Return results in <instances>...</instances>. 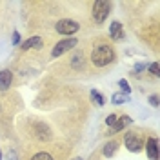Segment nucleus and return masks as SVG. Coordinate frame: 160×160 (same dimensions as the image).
Segmentation results:
<instances>
[{"instance_id":"5","label":"nucleus","mask_w":160,"mask_h":160,"mask_svg":"<svg viewBox=\"0 0 160 160\" xmlns=\"http://www.w3.org/2000/svg\"><path fill=\"white\" fill-rule=\"evenodd\" d=\"M80 40L77 38H62L58 42H55V46H53V49H51V58H60V57H64L66 53H69L71 49H75L77 46H78Z\"/></svg>"},{"instance_id":"13","label":"nucleus","mask_w":160,"mask_h":160,"mask_svg":"<svg viewBox=\"0 0 160 160\" xmlns=\"http://www.w3.org/2000/svg\"><path fill=\"white\" fill-rule=\"evenodd\" d=\"M126 100H128V97H126V95H120V93H115V95H113V98H111V102H113L115 106H118V104H124Z\"/></svg>"},{"instance_id":"18","label":"nucleus","mask_w":160,"mask_h":160,"mask_svg":"<svg viewBox=\"0 0 160 160\" xmlns=\"http://www.w3.org/2000/svg\"><path fill=\"white\" fill-rule=\"evenodd\" d=\"M18 44H20V35L15 31L13 33V46H18Z\"/></svg>"},{"instance_id":"12","label":"nucleus","mask_w":160,"mask_h":160,"mask_svg":"<svg viewBox=\"0 0 160 160\" xmlns=\"http://www.w3.org/2000/svg\"><path fill=\"white\" fill-rule=\"evenodd\" d=\"M89 95H91V98L95 100V104H97V106H104V104H106V98H104V95H100L97 89H91V91H89Z\"/></svg>"},{"instance_id":"14","label":"nucleus","mask_w":160,"mask_h":160,"mask_svg":"<svg viewBox=\"0 0 160 160\" xmlns=\"http://www.w3.org/2000/svg\"><path fill=\"white\" fill-rule=\"evenodd\" d=\"M118 86H120V89L124 91L126 95H129V93H131V88H129V84H128V80H126V78L118 80Z\"/></svg>"},{"instance_id":"15","label":"nucleus","mask_w":160,"mask_h":160,"mask_svg":"<svg viewBox=\"0 0 160 160\" xmlns=\"http://www.w3.org/2000/svg\"><path fill=\"white\" fill-rule=\"evenodd\" d=\"M118 118H120V115H118V113H111L109 117L106 118V126H109V128H111V126H113V124H115V122H117Z\"/></svg>"},{"instance_id":"20","label":"nucleus","mask_w":160,"mask_h":160,"mask_svg":"<svg viewBox=\"0 0 160 160\" xmlns=\"http://www.w3.org/2000/svg\"><path fill=\"white\" fill-rule=\"evenodd\" d=\"M0 160H2V151H0Z\"/></svg>"},{"instance_id":"4","label":"nucleus","mask_w":160,"mask_h":160,"mask_svg":"<svg viewBox=\"0 0 160 160\" xmlns=\"http://www.w3.org/2000/svg\"><path fill=\"white\" fill-rule=\"evenodd\" d=\"M144 142H146V137L137 129H131L129 133L124 135V144L133 153H140V151L144 149Z\"/></svg>"},{"instance_id":"8","label":"nucleus","mask_w":160,"mask_h":160,"mask_svg":"<svg viewBox=\"0 0 160 160\" xmlns=\"http://www.w3.org/2000/svg\"><path fill=\"white\" fill-rule=\"evenodd\" d=\"M120 142L118 138H113V140H109L108 144H104V148H102V155L106 157V158H111V157H115V153L118 151V148H120Z\"/></svg>"},{"instance_id":"19","label":"nucleus","mask_w":160,"mask_h":160,"mask_svg":"<svg viewBox=\"0 0 160 160\" xmlns=\"http://www.w3.org/2000/svg\"><path fill=\"white\" fill-rule=\"evenodd\" d=\"M146 68H148V64H137L135 66V73H140V71L146 69Z\"/></svg>"},{"instance_id":"3","label":"nucleus","mask_w":160,"mask_h":160,"mask_svg":"<svg viewBox=\"0 0 160 160\" xmlns=\"http://www.w3.org/2000/svg\"><path fill=\"white\" fill-rule=\"evenodd\" d=\"M111 8H113V4H111L109 0H97V2H91L89 17H91V20H93V24H97V26L104 24V22L108 20V17H109Z\"/></svg>"},{"instance_id":"16","label":"nucleus","mask_w":160,"mask_h":160,"mask_svg":"<svg viewBox=\"0 0 160 160\" xmlns=\"http://www.w3.org/2000/svg\"><path fill=\"white\" fill-rule=\"evenodd\" d=\"M149 73L151 75H155V77H158V73H160L158 71V62H153V64L149 66Z\"/></svg>"},{"instance_id":"9","label":"nucleus","mask_w":160,"mask_h":160,"mask_svg":"<svg viewBox=\"0 0 160 160\" xmlns=\"http://www.w3.org/2000/svg\"><path fill=\"white\" fill-rule=\"evenodd\" d=\"M109 38L115 40V42H118V40L124 38V28H122V24H120L118 20H115V22L111 24V28H109Z\"/></svg>"},{"instance_id":"10","label":"nucleus","mask_w":160,"mask_h":160,"mask_svg":"<svg viewBox=\"0 0 160 160\" xmlns=\"http://www.w3.org/2000/svg\"><path fill=\"white\" fill-rule=\"evenodd\" d=\"M13 84V73L11 69H2L0 71V89L2 91H8Z\"/></svg>"},{"instance_id":"6","label":"nucleus","mask_w":160,"mask_h":160,"mask_svg":"<svg viewBox=\"0 0 160 160\" xmlns=\"http://www.w3.org/2000/svg\"><path fill=\"white\" fill-rule=\"evenodd\" d=\"M144 148L148 153V158L149 160H158V140L157 137H148L144 142Z\"/></svg>"},{"instance_id":"1","label":"nucleus","mask_w":160,"mask_h":160,"mask_svg":"<svg viewBox=\"0 0 160 160\" xmlns=\"http://www.w3.org/2000/svg\"><path fill=\"white\" fill-rule=\"evenodd\" d=\"M91 51L88 55L89 69H108L117 60V51L108 37H95L89 42Z\"/></svg>"},{"instance_id":"21","label":"nucleus","mask_w":160,"mask_h":160,"mask_svg":"<svg viewBox=\"0 0 160 160\" xmlns=\"http://www.w3.org/2000/svg\"><path fill=\"white\" fill-rule=\"evenodd\" d=\"M78 160H80V158H78Z\"/></svg>"},{"instance_id":"7","label":"nucleus","mask_w":160,"mask_h":160,"mask_svg":"<svg viewBox=\"0 0 160 160\" xmlns=\"http://www.w3.org/2000/svg\"><path fill=\"white\" fill-rule=\"evenodd\" d=\"M133 124V120H131V117H128V115H120V118L111 126V129L106 131V135L108 137H111V135H117V133H120V131L124 129V128H128V126H131Z\"/></svg>"},{"instance_id":"17","label":"nucleus","mask_w":160,"mask_h":160,"mask_svg":"<svg viewBox=\"0 0 160 160\" xmlns=\"http://www.w3.org/2000/svg\"><path fill=\"white\" fill-rule=\"evenodd\" d=\"M149 104L153 108H158V95H151L149 97Z\"/></svg>"},{"instance_id":"2","label":"nucleus","mask_w":160,"mask_h":160,"mask_svg":"<svg viewBox=\"0 0 160 160\" xmlns=\"http://www.w3.org/2000/svg\"><path fill=\"white\" fill-rule=\"evenodd\" d=\"M88 49H89V44H80L75 48L73 53L68 55V58L66 62H62L57 69L64 71L68 69L71 71V75H75V77H78V75H84V71H89V62H88Z\"/></svg>"},{"instance_id":"11","label":"nucleus","mask_w":160,"mask_h":160,"mask_svg":"<svg viewBox=\"0 0 160 160\" xmlns=\"http://www.w3.org/2000/svg\"><path fill=\"white\" fill-rule=\"evenodd\" d=\"M29 160H57V157L49 151H37Z\"/></svg>"}]
</instances>
